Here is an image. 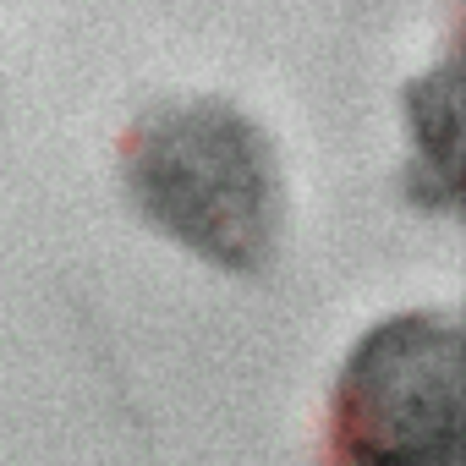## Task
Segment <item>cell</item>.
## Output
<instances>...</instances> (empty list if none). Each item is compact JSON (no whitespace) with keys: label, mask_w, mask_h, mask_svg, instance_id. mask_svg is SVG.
Listing matches in <instances>:
<instances>
[{"label":"cell","mask_w":466,"mask_h":466,"mask_svg":"<svg viewBox=\"0 0 466 466\" xmlns=\"http://www.w3.org/2000/svg\"><path fill=\"white\" fill-rule=\"evenodd\" d=\"M137 214L187 253L258 275L286 242V170L269 132L230 99H165L121 143Z\"/></svg>","instance_id":"cell-1"},{"label":"cell","mask_w":466,"mask_h":466,"mask_svg":"<svg viewBox=\"0 0 466 466\" xmlns=\"http://www.w3.org/2000/svg\"><path fill=\"white\" fill-rule=\"evenodd\" d=\"M340 466H461V324L395 313L340 362L329 395Z\"/></svg>","instance_id":"cell-2"},{"label":"cell","mask_w":466,"mask_h":466,"mask_svg":"<svg viewBox=\"0 0 466 466\" xmlns=\"http://www.w3.org/2000/svg\"><path fill=\"white\" fill-rule=\"evenodd\" d=\"M406 116H411V148H417V170L439 176V203H455V154H461V88H455V56L444 66H433L428 77L411 83L406 94Z\"/></svg>","instance_id":"cell-3"}]
</instances>
